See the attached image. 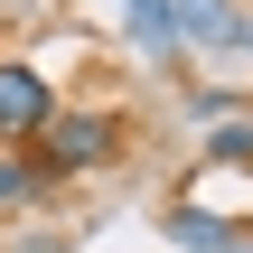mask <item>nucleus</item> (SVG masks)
Returning <instances> with one entry per match:
<instances>
[{"instance_id":"f03ea898","label":"nucleus","mask_w":253,"mask_h":253,"mask_svg":"<svg viewBox=\"0 0 253 253\" xmlns=\"http://www.w3.org/2000/svg\"><path fill=\"white\" fill-rule=\"evenodd\" d=\"M56 122V94H47V75L28 66V56H0V141H38Z\"/></svg>"},{"instance_id":"39448f33","label":"nucleus","mask_w":253,"mask_h":253,"mask_svg":"<svg viewBox=\"0 0 253 253\" xmlns=\"http://www.w3.org/2000/svg\"><path fill=\"white\" fill-rule=\"evenodd\" d=\"M122 9H131V38H141L150 56H169V47H178V19H169V0H122Z\"/></svg>"},{"instance_id":"0eeeda50","label":"nucleus","mask_w":253,"mask_h":253,"mask_svg":"<svg viewBox=\"0 0 253 253\" xmlns=\"http://www.w3.org/2000/svg\"><path fill=\"white\" fill-rule=\"evenodd\" d=\"M207 150H216V160H253V113H235V122H225Z\"/></svg>"},{"instance_id":"423d86ee","label":"nucleus","mask_w":253,"mask_h":253,"mask_svg":"<svg viewBox=\"0 0 253 253\" xmlns=\"http://www.w3.org/2000/svg\"><path fill=\"white\" fill-rule=\"evenodd\" d=\"M38 197V169L28 160H0V207H28Z\"/></svg>"},{"instance_id":"7ed1b4c3","label":"nucleus","mask_w":253,"mask_h":253,"mask_svg":"<svg viewBox=\"0 0 253 253\" xmlns=\"http://www.w3.org/2000/svg\"><path fill=\"white\" fill-rule=\"evenodd\" d=\"M169 19H178L188 38H216V47H244V38H253V28L225 9V0H169Z\"/></svg>"},{"instance_id":"f257e3e1","label":"nucleus","mask_w":253,"mask_h":253,"mask_svg":"<svg viewBox=\"0 0 253 253\" xmlns=\"http://www.w3.org/2000/svg\"><path fill=\"white\" fill-rule=\"evenodd\" d=\"M113 150H122V122H113V113H56V122L38 131V160H28V169H38V178H75V169H103Z\"/></svg>"},{"instance_id":"20e7f679","label":"nucleus","mask_w":253,"mask_h":253,"mask_svg":"<svg viewBox=\"0 0 253 253\" xmlns=\"http://www.w3.org/2000/svg\"><path fill=\"white\" fill-rule=\"evenodd\" d=\"M169 244H188V253H244V235H235L225 216H188V207H178V216H169Z\"/></svg>"}]
</instances>
